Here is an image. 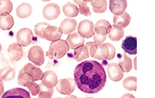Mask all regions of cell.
Segmentation results:
<instances>
[{
	"mask_svg": "<svg viewBox=\"0 0 155 98\" xmlns=\"http://www.w3.org/2000/svg\"><path fill=\"white\" fill-rule=\"evenodd\" d=\"M74 75L76 85L86 93H98L104 88L107 81L104 66L95 60H85L79 63Z\"/></svg>",
	"mask_w": 155,
	"mask_h": 98,
	"instance_id": "1",
	"label": "cell"
},
{
	"mask_svg": "<svg viewBox=\"0 0 155 98\" xmlns=\"http://www.w3.org/2000/svg\"><path fill=\"white\" fill-rule=\"evenodd\" d=\"M70 47L66 40H59L51 42L49 48L46 51V56L51 60H58L62 58L69 51Z\"/></svg>",
	"mask_w": 155,
	"mask_h": 98,
	"instance_id": "2",
	"label": "cell"
},
{
	"mask_svg": "<svg viewBox=\"0 0 155 98\" xmlns=\"http://www.w3.org/2000/svg\"><path fill=\"white\" fill-rule=\"evenodd\" d=\"M18 84L20 86L27 87L33 96H36L39 93V84H36V81H34L33 77L30 76L26 72H24L23 69H21L19 72V75L18 77Z\"/></svg>",
	"mask_w": 155,
	"mask_h": 98,
	"instance_id": "3",
	"label": "cell"
},
{
	"mask_svg": "<svg viewBox=\"0 0 155 98\" xmlns=\"http://www.w3.org/2000/svg\"><path fill=\"white\" fill-rule=\"evenodd\" d=\"M88 50L89 52V56L93 57L96 60H104L107 58L108 55V51L107 48L104 44L102 45H96L95 43L92 42H87L86 44Z\"/></svg>",
	"mask_w": 155,
	"mask_h": 98,
	"instance_id": "4",
	"label": "cell"
},
{
	"mask_svg": "<svg viewBox=\"0 0 155 98\" xmlns=\"http://www.w3.org/2000/svg\"><path fill=\"white\" fill-rule=\"evenodd\" d=\"M76 83L74 79L71 78L59 79L56 85V90L59 93L64 95H71L75 90Z\"/></svg>",
	"mask_w": 155,
	"mask_h": 98,
	"instance_id": "5",
	"label": "cell"
},
{
	"mask_svg": "<svg viewBox=\"0 0 155 98\" xmlns=\"http://www.w3.org/2000/svg\"><path fill=\"white\" fill-rule=\"evenodd\" d=\"M28 59L36 66H42L45 62L44 51L40 46L34 45L28 51Z\"/></svg>",
	"mask_w": 155,
	"mask_h": 98,
	"instance_id": "6",
	"label": "cell"
},
{
	"mask_svg": "<svg viewBox=\"0 0 155 98\" xmlns=\"http://www.w3.org/2000/svg\"><path fill=\"white\" fill-rule=\"evenodd\" d=\"M33 34L31 30L29 28H22L17 33L16 39L21 46L27 47L31 43Z\"/></svg>",
	"mask_w": 155,
	"mask_h": 98,
	"instance_id": "7",
	"label": "cell"
},
{
	"mask_svg": "<svg viewBox=\"0 0 155 98\" xmlns=\"http://www.w3.org/2000/svg\"><path fill=\"white\" fill-rule=\"evenodd\" d=\"M61 14V8L56 3H49L42 9V16L48 21H53L58 17Z\"/></svg>",
	"mask_w": 155,
	"mask_h": 98,
	"instance_id": "8",
	"label": "cell"
},
{
	"mask_svg": "<svg viewBox=\"0 0 155 98\" xmlns=\"http://www.w3.org/2000/svg\"><path fill=\"white\" fill-rule=\"evenodd\" d=\"M94 24L92 21L89 20H84L79 24L78 33L83 38L89 39L94 36L95 30H94Z\"/></svg>",
	"mask_w": 155,
	"mask_h": 98,
	"instance_id": "9",
	"label": "cell"
},
{
	"mask_svg": "<svg viewBox=\"0 0 155 98\" xmlns=\"http://www.w3.org/2000/svg\"><path fill=\"white\" fill-rule=\"evenodd\" d=\"M122 48L126 54L130 55L137 54V38L135 36H128L122 42Z\"/></svg>",
	"mask_w": 155,
	"mask_h": 98,
	"instance_id": "10",
	"label": "cell"
},
{
	"mask_svg": "<svg viewBox=\"0 0 155 98\" xmlns=\"http://www.w3.org/2000/svg\"><path fill=\"white\" fill-rule=\"evenodd\" d=\"M128 2L126 0H110L109 2V8L114 16L121 15L126 11Z\"/></svg>",
	"mask_w": 155,
	"mask_h": 98,
	"instance_id": "11",
	"label": "cell"
},
{
	"mask_svg": "<svg viewBox=\"0 0 155 98\" xmlns=\"http://www.w3.org/2000/svg\"><path fill=\"white\" fill-rule=\"evenodd\" d=\"M41 80H42L41 83L45 87L49 89H53L54 87H56L58 81L57 74L51 70H48L44 72Z\"/></svg>",
	"mask_w": 155,
	"mask_h": 98,
	"instance_id": "12",
	"label": "cell"
},
{
	"mask_svg": "<svg viewBox=\"0 0 155 98\" xmlns=\"http://www.w3.org/2000/svg\"><path fill=\"white\" fill-rule=\"evenodd\" d=\"M107 72L109 78L114 81H119L124 77V72L117 63H110L107 65Z\"/></svg>",
	"mask_w": 155,
	"mask_h": 98,
	"instance_id": "13",
	"label": "cell"
},
{
	"mask_svg": "<svg viewBox=\"0 0 155 98\" xmlns=\"http://www.w3.org/2000/svg\"><path fill=\"white\" fill-rule=\"evenodd\" d=\"M2 98H31L30 93L27 90L21 88V87H15L10 89L5 92L2 96Z\"/></svg>",
	"mask_w": 155,
	"mask_h": 98,
	"instance_id": "14",
	"label": "cell"
},
{
	"mask_svg": "<svg viewBox=\"0 0 155 98\" xmlns=\"http://www.w3.org/2000/svg\"><path fill=\"white\" fill-rule=\"evenodd\" d=\"M62 34H63L62 31L59 27L49 26L44 31V39L48 41L54 42L61 39Z\"/></svg>",
	"mask_w": 155,
	"mask_h": 98,
	"instance_id": "15",
	"label": "cell"
},
{
	"mask_svg": "<svg viewBox=\"0 0 155 98\" xmlns=\"http://www.w3.org/2000/svg\"><path fill=\"white\" fill-rule=\"evenodd\" d=\"M8 52L11 60L15 62L21 60L24 54L22 46H21L18 43H13L10 45L8 48Z\"/></svg>",
	"mask_w": 155,
	"mask_h": 98,
	"instance_id": "16",
	"label": "cell"
},
{
	"mask_svg": "<svg viewBox=\"0 0 155 98\" xmlns=\"http://www.w3.org/2000/svg\"><path fill=\"white\" fill-rule=\"evenodd\" d=\"M77 27V22L73 18H65L61 23L59 28L62 33L65 35H70L74 33Z\"/></svg>",
	"mask_w": 155,
	"mask_h": 98,
	"instance_id": "17",
	"label": "cell"
},
{
	"mask_svg": "<svg viewBox=\"0 0 155 98\" xmlns=\"http://www.w3.org/2000/svg\"><path fill=\"white\" fill-rule=\"evenodd\" d=\"M22 69L24 72H26L27 74H29L30 76L33 77L34 81H39V80L42 79V75H43V72L41 70L40 68L37 67V66H36V65L33 64V63H27Z\"/></svg>",
	"mask_w": 155,
	"mask_h": 98,
	"instance_id": "18",
	"label": "cell"
},
{
	"mask_svg": "<svg viewBox=\"0 0 155 98\" xmlns=\"http://www.w3.org/2000/svg\"><path fill=\"white\" fill-rule=\"evenodd\" d=\"M84 41V38L82 37L78 33H73L68 35L66 42H68L70 48L75 50L76 48L83 45Z\"/></svg>",
	"mask_w": 155,
	"mask_h": 98,
	"instance_id": "19",
	"label": "cell"
},
{
	"mask_svg": "<svg viewBox=\"0 0 155 98\" xmlns=\"http://www.w3.org/2000/svg\"><path fill=\"white\" fill-rule=\"evenodd\" d=\"M32 12H33V8L31 5L27 2L21 3L17 7L16 9L17 16L21 19L29 17L31 15Z\"/></svg>",
	"mask_w": 155,
	"mask_h": 98,
	"instance_id": "20",
	"label": "cell"
},
{
	"mask_svg": "<svg viewBox=\"0 0 155 98\" xmlns=\"http://www.w3.org/2000/svg\"><path fill=\"white\" fill-rule=\"evenodd\" d=\"M131 21V16L128 12L125 11L124 14L118 16H114L113 22L114 25L119 26L123 29L127 27Z\"/></svg>",
	"mask_w": 155,
	"mask_h": 98,
	"instance_id": "21",
	"label": "cell"
},
{
	"mask_svg": "<svg viewBox=\"0 0 155 98\" xmlns=\"http://www.w3.org/2000/svg\"><path fill=\"white\" fill-rule=\"evenodd\" d=\"M89 57L90 56H89V50H88L87 47L84 45L76 48L74 51V54H73V57L78 62L83 61L86 59L89 58Z\"/></svg>",
	"mask_w": 155,
	"mask_h": 98,
	"instance_id": "22",
	"label": "cell"
},
{
	"mask_svg": "<svg viewBox=\"0 0 155 98\" xmlns=\"http://www.w3.org/2000/svg\"><path fill=\"white\" fill-rule=\"evenodd\" d=\"M117 64L124 73L130 72L131 69H133V60H132L131 57L127 56L126 53L123 54V58L120 60Z\"/></svg>",
	"mask_w": 155,
	"mask_h": 98,
	"instance_id": "23",
	"label": "cell"
},
{
	"mask_svg": "<svg viewBox=\"0 0 155 98\" xmlns=\"http://www.w3.org/2000/svg\"><path fill=\"white\" fill-rule=\"evenodd\" d=\"M124 36V30L122 27L114 24L111 26V30L108 34V38L111 41L117 42L120 41Z\"/></svg>",
	"mask_w": 155,
	"mask_h": 98,
	"instance_id": "24",
	"label": "cell"
},
{
	"mask_svg": "<svg viewBox=\"0 0 155 98\" xmlns=\"http://www.w3.org/2000/svg\"><path fill=\"white\" fill-rule=\"evenodd\" d=\"M15 77V70L11 66H6L0 69V80L2 81H12Z\"/></svg>",
	"mask_w": 155,
	"mask_h": 98,
	"instance_id": "25",
	"label": "cell"
},
{
	"mask_svg": "<svg viewBox=\"0 0 155 98\" xmlns=\"http://www.w3.org/2000/svg\"><path fill=\"white\" fill-rule=\"evenodd\" d=\"M14 26V18L11 14L0 15V28L3 30H9Z\"/></svg>",
	"mask_w": 155,
	"mask_h": 98,
	"instance_id": "26",
	"label": "cell"
},
{
	"mask_svg": "<svg viewBox=\"0 0 155 98\" xmlns=\"http://www.w3.org/2000/svg\"><path fill=\"white\" fill-rule=\"evenodd\" d=\"M92 9L95 13H104L107 9V2L106 0H91Z\"/></svg>",
	"mask_w": 155,
	"mask_h": 98,
	"instance_id": "27",
	"label": "cell"
},
{
	"mask_svg": "<svg viewBox=\"0 0 155 98\" xmlns=\"http://www.w3.org/2000/svg\"><path fill=\"white\" fill-rule=\"evenodd\" d=\"M63 12L68 18H73L78 15V7L73 3L68 2L63 6Z\"/></svg>",
	"mask_w": 155,
	"mask_h": 98,
	"instance_id": "28",
	"label": "cell"
},
{
	"mask_svg": "<svg viewBox=\"0 0 155 98\" xmlns=\"http://www.w3.org/2000/svg\"><path fill=\"white\" fill-rule=\"evenodd\" d=\"M74 2H75V4L79 5V13H80L81 14L84 15L86 17H89L92 15L90 8L87 5L88 3L90 2V0L89 1H88V0H83V1H81V0H75Z\"/></svg>",
	"mask_w": 155,
	"mask_h": 98,
	"instance_id": "29",
	"label": "cell"
},
{
	"mask_svg": "<svg viewBox=\"0 0 155 98\" xmlns=\"http://www.w3.org/2000/svg\"><path fill=\"white\" fill-rule=\"evenodd\" d=\"M123 86L130 91L137 90V78L136 76H129L124 80Z\"/></svg>",
	"mask_w": 155,
	"mask_h": 98,
	"instance_id": "30",
	"label": "cell"
},
{
	"mask_svg": "<svg viewBox=\"0 0 155 98\" xmlns=\"http://www.w3.org/2000/svg\"><path fill=\"white\" fill-rule=\"evenodd\" d=\"M13 8V4L9 0H0V15L9 14Z\"/></svg>",
	"mask_w": 155,
	"mask_h": 98,
	"instance_id": "31",
	"label": "cell"
},
{
	"mask_svg": "<svg viewBox=\"0 0 155 98\" xmlns=\"http://www.w3.org/2000/svg\"><path fill=\"white\" fill-rule=\"evenodd\" d=\"M49 26L51 25L46 22L38 23L34 27V33L35 34H36V36L39 37L40 39H44V31H45V29H46L47 27H49Z\"/></svg>",
	"mask_w": 155,
	"mask_h": 98,
	"instance_id": "32",
	"label": "cell"
},
{
	"mask_svg": "<svg viewBox=\"0 0 155 98\" xmlns=\"http://www.w3.org/2000/svg\"><path fill=\"white\" fill-rule=\"evenodd\" d=\"M39 92L38 93V98H51L53 93H54L53 89L47 88L42 83L39 84Z\"/></svg>",
	"mask_w": 155,
	"mask_h": 98,
	"instance_id": "33",
	"label": "cell"
},
{
	"mask_svg": "<svg viewBox=\"0 0 155 98\" xmlns=\"http://www.w3.org/2000/svg\"><path fill=\"white\" fill-rule=\"evenodd\" d=\"M104 45L107 46V51H108V55L107 57V60H112L114 57L115 54H116V50L115 48L110 43H105Z\"/></svg>",
	"mask_w": 155,
	"mask_h": 98,
	"instance_id": "34",
	"label": "cell"
},
{
	"mask_svg": "<svg viewBox=\"0 0 155 98\" xmlns=\"http://www.w3.org/2000/svg\"><path fill=\"white\" fill-rule=\"evenodd\" d=\"M96 24H98V25H101L102 26V27H105L107 30V33H108V34L110 33V30H111V25H110V23H109L108 21H105V20H100V21H98Z\"/></svg>",
	"mask_w": 155,
	"mask_h": 98,
	"instance_id": "35",
	"label": "cell"
},
{
	"mask_svg": "<svg viewBox=\"0 0 155 98\" xmlns=\"http://www.w3.org/2000/svg\"><path fill=\"white\" fill-rule=\"evenodd\" d=\"M4 84H3V81L2 80H0V98H2V96L4 93Z\"/></svg>",
	"mask_w": 155,
	"mask_h": 98,
	"instance_id": "36",
	"label": "cell"
},
{
	"mask_svg": "<svg viewBox=\"0 0 155 98\" xmlns=\"http://www.w3.org/2000/svg\"><path fill=\"white\" fill-rule=\"evenodd\" d=\"M121 98H136L133 94H131V93H126V94L123 95L121 96Z\"/></svg>",
	"mask_w": 155,
	"mask_h": 98,
	"instance_id": "37",
	"label": "cell"
},
{
	"mask_svg": "<svg viewBox=\"0 0 155 98\" xmlns=\"http://www.w3.org/2000/svg\"><path fill=\"white\" fill-rule=\"evenodd\" d=\"M136 64H137V57H135L134 59V69H137V66H136Z\"/></svg>",
	"mask_w": 155,
	"mask_h": 98,
	"instance_id": "38",
	"label": "cell"
},
{
	"mask_svg": "<svg viewBox=\"0 0 155 98\" xmlns=\"http://www.w3.org/2000/svg\"><path fill=\"white\" fill-rule=\"evenodd\" d=\"M65 98H78V97L76 96H74V95H68V96Z\"/></svg>",
	"mask_w": 155,
	"mask_h": 98,
	"instance_id": "39",
	"label": "cell"
},
{
	"mask_svg": "<svg viewBox=\"0 0 155 98\" xmlns=\"http://www.w3.org/2000/svg\"><path fill=\"white\" fill-rule=\"evenodd\" d=\"M2 45L0 44V54H1L2 52Z\"/></svg>",
	"mask_w": 155,
	"mask_h": 98,
	"instance_id": "40",
	"label": "cell"
},
{
	"mask_svg": "<svg viewBox=\"0 0 155 98\" xmlns=\"http://www.w3.org/2000/svg\"><path fill=\"white\" fill-rule=\"evenodd\" d=\"M83 98H94V97H83Z\"/></svg>",
	"mask_w": 155,
	"mask_h": 98,
	"instance_id": "41",
	"label": "cell"
},
{
	"mask_svg": "<svg viewBox=\"0 0 155 98\" xmlns=\"http://www.w3.org/2000/svg\"><path fill=\"white\" fill-rule=\"evenodd\" d=\"M57 98H61V97H57Z\"/></svg>",
	"mask_w": 155,
	"mask_h": 98,
	"instance_id": "42",
	"label": "cell"
}]
</instances>
